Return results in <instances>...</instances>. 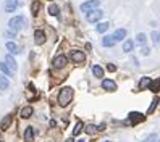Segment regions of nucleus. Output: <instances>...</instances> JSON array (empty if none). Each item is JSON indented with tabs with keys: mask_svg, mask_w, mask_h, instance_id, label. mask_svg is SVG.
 Segmentation results:
<instances>
[{
	"mask_svg": "<svg viewBox=\"0 0 160 142\" xmlns=\"http://www.w3.org/2000/svg\"><path fill=\"white\" fill-rule=\"evenodd\" d=\"M102 87H104V90H108V92L116 90V84H115V81H112V79H104L102 81Z\"/></svg>",
	"mask_w": 160,
	"mask_h": 142,
	"instance_id": "9d476101",
	"label": "nucleus"
},
{
	"mask_svg": "<svg viewBox=\"0 0 160 142\" xmlns=\"http://www.w3.org/2000/svg\"><path fill=\"white\" fill-rule=\"evenodd\" d=\"M49 15L50 16H58V13H60V8H58V5H55V3H50L49 5Z\"/></svg>",
	"mask_w": 160,
	"mask_h": 142,
	"instance_id": "a211bd4d",
	"label": "nucleus"
},
{
	"mask_svg": "<svg viewBox=\"0 0 160 142\" xmlns=\"http://www.w3.org/2000/svg\"><path fill=\"white\" fill-rule=\"evenodd\" d=\"M84 131H86V134H95V132H97V126L87 125L86 128H84Z\"/></svg>",
	"mask_w": 160,
	"mask_h": 142,
	"instance_id": "a878e982",
	"label": "nucleus"
},
{
	"mask_svg": "<svg viewBox=\"0 0 160 142\" xmlns=\"http://www.w3.org/2000/svg\"><path fill=\"white\" fill-rule=\"evenodd\" d=\"M92 73H94L95 78H104V68L99 65H94L92 66Z\"/></svg>",
	"mask_w": 160,
	"mask_h": 142,
	"instance_id": "6ab92c4d",
	"label": "nucleus"
},
{
	"mask_svg": "<svg viewBox=\"0 0 160 142\" xmlns=\"http://www.w3.org/2000/svg\"><path fill=\"white\" fill-rule=\"evenodd\" d=\"M105 142H110V141H105Z\"/></svg>",
	"mask_w": 160,
	"mask_h": 142,
	"instance_id": "e433bc0d",
	"label": "nucleus"
},
{
	"mask_svg": "<svg viewBox=\"0 0 160 142\" xmlns=\"http://www.w3.org/2000/svg\"><path fill=\"white\" fill-rule=\"evenodd\" d=\"M83 128H84L83 121H76V125H74V129H73V136H78L81 131H83Z\"/></svg>",
	"mask_w": 160,
	"mask_h": 142,
	"instance_id": "412c9836",
	"label": "nucleus"
},
{
	"mask_svg": "<svg viewBox=\"0 0 160 142\" xmlns=\"http://www.w3.org/2000/svg\"><path fill=\"white\" fill-rule=\"evenodd\" d=\"M39 8H41V5H39V2H34V3H32V7H31V11H32V15H37Z\"/></svg>",
	"mask_w": 160,
	"mask_h": 142,
	"instance_id": "7c9ffc66",
	"label": "nucleus"
},
{
	"mask_svg": "<svg viewBox=\"0 0 160 142\" xmlns=\"http://www.w3.org/2000/svg\"><path fill=\"white\" fill-rule=\"evenodd\" d=\"M157 104H159V99H154V102H152V105H150V107H149V110H147V113H154V110H155V108H157Z\"/></svg>",
	"mask_w": 160,
	"mask_h": 142,
	"instance_id": "c756f323",
	"label": "nucleus"
},
{
	"mask_svg": "<svg viewBox=\"0 0 160 142\" xmlns=\"http://www.w3.org/2000/svg\"><path fill=\"white\" fill-rule=\"evenodd\" d=\"M136 41H138V44H139V45H144V44H146V41H147V37H146L144 32H139V34L136 36Z\"/></svg>",
	"mask_w": 160,
	"mask_h": 142,
	"instance_id": "b1692460",
	"label": "nucleus"
},
{
	"mask_svg": "<svg viewBox=\"0 0 160 142\" xmlns=\"http://www.w3.org/2000/svg\"><path fill=\"white\" fill-rule=\"evenodd\" d=\"M108 26H110L108 23H99L95 29H97V32H105V31L108 29Z\"/></svg>",
	"mask_w": 160,
	"mask_h": 142,
	"instance_id": "bb28decb",
	"label": "nucleus"
},
{
	"mask_svg": "<svg viewBox=\"0 0 160 142\" xmlns=\"http://www.w3.org/2000/svg\"><path fill=\"white\" fill-rule=\"evenodd\" d=\"M150 37H152V41H154V45H159V37H160V34H159V31H152V36H150Z\"/></svg>",
	"mask_w": 160,
	"mask_h": 142,
	"instance_id": "cd10ccee",
	"label": "nucleus"
},
{
	"mask_svg": "<svg viewBox=\"0 0 160 142\" xmlns=\"http://www.w3.org/2000/svg\"><path fill=\"white\" fill-rule=\"evenodd\" d=\"M128 120H129L131 125H136V123H139V121H144V115L138 113V111H131L129 116H128Z\"/></svg>",
	"mask_w": 160,
	"mask_h": 142,
	"instance_id": "6e6552de",
	"label": "nucleus"
},
{
	"mask_svg": "<svg viewBox=\"0 0 160 142\" xmlns=\"http://www.w3.org/2000/svg\"><path fill=\"white\" fill-rule=\"evenodd\" d=\"M65 142H74V141H73V137H70V139H66Z\"/></svg>",
	"mask_w": 160,
	"mask_h": 142,
	"instance_id": "c9c22d12",
	"label": "nucleus"
},
{
	"mask_svg": "<svg viewBox=\"0 0 160 142\" xmlns=\"http://www.w3.org/2000/svg\"><path fill=\"white\" fill-rule=\"evenodd\" d=\"M133 47H134V42L133 41H125V44H123V50H125V52H131L133 50Z\"/></svg>",
	"mask_w": 160,
	"mask_h": 142,
	"instance_id": "4be33fe9",
	"label": "nucleus"
},
{
	"mask_svg": "<svg viewBox=\"0 0 160 142\" xmlns=\"http://www.w3.org/2000/svg\"><path fill=\"white\" fill-rule=\"evenodd\" d=\"M5 65H7L8 66V68H10V71H11V73H15V71H16V69H18V65H16V60H15L13 58V57H11V55H7V57H5Z\"/></svg>",
	"mask_w": 160,
	"mask_h": 142,
	"instance_id": "0eeeda50",
	"label": "nucleus"
},
{
	"mask_svg": "<svg viewBox=\"0 0 160 142\" xmlns=\"http://www.w3.org/2000/svg\"><path fill=\"white\" fill-rule=\"evenodd\" d=\"M18 7V0H7V3H5V11H8V13H11V11H15Z\"/></svg>",
	"mask_w": 160,
	"mask_h": 142,
	"instance_id": "ddd939ff",
	"label": "nucleus"
},
{
	"mask_svg": "<svg viewBox=\"0 0 160 142\" xmlns=\"http://www.w3.org/2000/svg\"><path fill=\"white\" fill-rule=\"evenodd\" d=\"M5 37H8V39H10V37H11V39H15V32H13V31H11V32H10V31L5 32Z\"/></svg>",
	"mask_w": 160,
	"mask_h": 142,
	"instance_id": "473e14b6",
	"label": "nucleus"
},
{
	"mask_svg": "<svg viewBox=\"0 0 160 142\" xmlns=\"http://www.w3.org/2000/svg\"><path fill=\"white\" fill-rule=\"evenodd\" d=\"M149 89L152 90V92H157V89H159V79L152 81V83L149 84Z\"/></svg>",
	"mask_w": 160,
	"mask_h": 142,
	"instance_id": "c85d7f7f",
	"label": "nucleus"
},
{
	"mask_svg": "<svg viewBox=\"0 0 160 142\" xmlns=\"http://www.w3.org/2000/svg\"><path fill=\"white\" fill-rule=\"evenodd\" d=\"M102 16H104V11L99 10V8H94V10L87 11V15H86V18H87V21H89V23H97Z\"/></svg>",
	"mask_w": 160,
	"mask_h": 142,
	"instance_id": "7ed1b4c3",
	"label": "nucleus"
},
{
	"mask_svg": "<svg viewBox=\"0 0 160 142\" xmlns=\"http://www.w3.org/2000/svg\"><path fill=\"white\" fill-rule=\"evenodd\" d=\"M112 37L115 39V41H125V39H126V31H125V29H116Z\"/></svg>",
	"mask_w": 160,
	"mask_h": 142,
	"instance_id": "2eb2a0df",
	"label": "nucleus"
},
{
	"mask_svg": "<svg viewBox=\"0 0 160 142\" xmlns=\"http://www.w3.org/2000/svg\"><path fill=\"white\" fill-rule=\"evenodd\" d=\"M10 125H11V115H7V116L2 120V123H0V129H2V131H7V129L10 128Z\"/></svg>",
	"mask_w": 160,
	"mask_h": 142,
	"instance_id": "4468645a",
	"label": "nucleus"
},
{
	"mask_svg": "<svg viewBox=\"0 0 160 142\" xmlns=\"http://www.w3.org/2000/svg\"><path fill=\"white\" fill-rule=\"evenodd\" d=\"M8 87H10V81H8V78L5 76H0V90H7Z\"/></svg>",
	"mask_w": 160,
	"mask_h": 142,
	"instance_id": "f3484780",
	"label": "nucleus"
},
{
	"mask_svg": "<svg viewBox=\"0 0 160 142\" xmlns=\"http://www.w3.org/2000/svg\"><path fill=\"white\" fill-rule=\"evenodd\" d=\"M99 3H100V0H89V2H84V3H81V10L87 13V11L97 8Z\"/></svg>",
	"mask_w": 160,
	"mask_h": 142,
	"instance_id": "39448f33",
	"label": "nucleus"
},
{
	"mask_svg": "<svg viewBox=\"0 0 160 142\" xmlns=\"http://www.w3.org/2000/svg\"><path fill=\"white\" fill-rule=\"evenodd\" d=\"M104 129H105V125H99L97 126V131H104Z\"/></svg>",
	"mask_w": 160,
	"mask_h": 142,
	"instance_id": "f704fd0d",
	"label": "nucleus"
},
{
	"mask_svg": "<svg viewBox=\"0 0 160 142\" xmlns=\"http://www.w3.org/2000/svg\"><path fill=\"white\" fill-rule=\"evenodd\" d=\"M23 26H25V18L23 16H13L10 21H8V28H10V31H13V32L20 31Z\"/></svg>",
	"mask_w": 160,
	"mask_h": 142,
	"instance_id": "f03ea898",
	"label": "nucleus"
},
{
	"mask_svg": "<svg viewBox=\"0 0 160 142\" xmlns=\"http://www.w3.org/2000/svg\"><path fill=\"white\" fill-rule=\"evenodd\" d=\"M34 42L37 45H42L45 42V32L42 31V29H36V32H34Z\"/></svg>",
	"mask_w": 160,
	"mask_h": 142,
	"instance_id": "1a4fd4ad",
	"label": "nucleus"
},
{
	"mask_svg": "<svg viewBox=\"0 0 160 142\" xmlns=\"http://www.w3.org/2000/svg\"><path fill=\"white\" fill-rule=\"evenodd\" d=\"M107 69L110 71V73H113V71H116V65H113V63H108Z\"/></svg>",
	"mask_w": 160,
	"mask_h": 142,
	"instance_id": "2f4dec72",
	"label": "nucleus"
},
{
	"mask_svg": "<svg viewBox=\"0 0 160 142\" xmlns=\"http://www.w3.org/2000/svg\"><path fill=\"white\" fill-rule=\"evenodd\" d=\"M141 52H142V55H149V53H150V50L147 49V47H142V50H141Z\"/></svg>",
	"mask_w": 160,
	"mask_h": 142,
	"instance_id": "72a5a7b5",
	"label": "nucleus"
},
{
	"mask_svg": "<svg viewBox=\"0 0 160 142\" xmlns=\"http://www.w3.org/2000/svg\"><path fill=\"white\" fill-rule=\"evenodd\" d=\"M7 50H8V52H11V53H20L15 42H7Z\"/></svg>",
	"mask_w": 160,
	"mask_h": 142,
	"instance_id": "5701e85b",
	"label": "nucleus"
},
{
	"mask_svg": "<svg viewBox=\"0 0 160 142\" xmlns=\"http://www.w3.org/2000/svg\"><path fill=\"white\" fill-rule=\"evenodd\" d=\"M115 39L112 37V36H105L104 39H102V45H104V47H113V45H115Z\"/></svg>",
	"mask_w": 160,
	"mask_h": 142,
	"instance_id": "dca6fc26",
	"label": "nucleus"
},
{
	"mask_svg": "<svg viewBox=\"0 0 160 142\" xmlns=\"http://www.w3.org/2000/svg\"><path fill=\"white\" fill-rule=\"evenodd\" d=\"M32 113H34V110H32V107H23L21 108V111H20V116L23 118V120H28V118H31L32 116Z\"/></svg>",
	"mask_w": 160,
	"mask_h": 142,
	"instance_id": "9b49d317",
	"label": "nucleus"
},
{
	"mask_svg": "<svg viewBox=\"0 0 160 142\" xmlns=\"http://www.w3.org/2000/svg\"><path fill=\"white\" fill-rule=\"evenodd\" d=\"M73 95H74V90L71 89V87H63V89L58 92L57 100H58V104L62 105V107H66V105L73 100Z\"/></svg>",
	"mask_w": 160,
	"mask_h": 142,
	"instance_id": "f257e3e1",
	"label": "nucleus"
},
{
	"mask_svg": "<svg viewBox=\"0 0 160 142\" xmlns=\"http://www.w3.org/2000/svg\"><path fill=\"white\" fill-rule=\"evenodd\" d=\"M66 63H68V58H66L65 55H57L55 58H53L52 65H53V68H55V69H60V68H63Z\"/></svg>",
	"mask_w": 160,
	"mask_h": 142,
	"instance_id": "20e7f679",
	"label": "nucleus"
},
{
	"mask_svg": "<svg viewBox=\"0 0 160 142\" xmlns=\"http://www.w3.org/2000/svg\"><path fill=\"white\" fill-rule=\"evenodd\" d=\"M25 142H34V129L31 126L25 129Z\"/></svg>",
	"mask_w": 160,
	"mask_h": 142,
	"instance_id": "f8f14e48",
	"label": "nucleus"
},
{
	"mask_svg": "<svg viewBox=\"0 0 160 142\" xmlns=\"http://www.w3.org/2000/svg\"><path fill=\"white\" fill-rule=\"evenodd\" d=\"M0 71H2V73L5 74V76H11V71H10V68H8L7 65H5V63H0Z\"/></svg>",
	"mask_w": 160,
	"mask_h": 142,
	"instance_id": "393cba45",
	"label": "nucleus"
},
{
	"mask_svg": "<svg viewBox=\"0 0 160 142\" xmlns=\"http://www.w3.org/2000/svg\"><path fill=\"white\" fill-rule=\"evenodd\" d=\"M152 83V79H150V78H142V79H141V83H139V89H146V87H149V84Z\"/></svg>",
	"mask_w": 160,
	"mask_h": 142,
	"instance_id": "aec40b11",
	"label": "nucleus"
},
{
	"mask_svg": "<svg viewBox=\"0 0 160 142\" xmlns=\"http://www.w3.org/2000/svg\"><path fill=\"white\" fill-rule=\"evenodd\" d=\"M70 58L73 60L74 63H83L84 60H86V55H84L83 52H79V50H71V52H70Z\"/></svg>",
	"mask_w": 160,
	"mask_h": 142,
	"instance_id": "423d86ee",
	"label": "nucleus"
}]
</instances>
